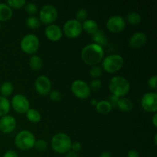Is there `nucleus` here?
<instances>
[{
	"mask_svg": "<svg viewBox=\"0 0 157 157\" xmlns=\"http://www.w3.org/2000/svg\"><path fill=\"white\" fill-rule=\"evenodd\" d=\"M20 46L23 52L32 55L35 54L39 48V39L37 35L34 34H28L21 38Z\"/></svg>",
	"mask_w": 157,
	"mask_h": 157,
	"instance_id": "nucleus-6",
	"label": "nucleus"
},
{
	"mask_svg": "<svg viewBox=\"0 0 157 157\" xmlns=\"http://www.w3.org/2000/svg\"><path fill=\"white\" fill-rule=\"evenodd\" d=\"M0 29H1V23H0Z\"/></svg>",
	"mask_w": 157,
	"mask_h": 157,
	"instance_id": "nucleus-45",
	"label": "nucleus"
},
{
	"mask_svg": "<svg viewBox=\"0 0 157 157\" xmlns=\"http://www.w3.org/2000/svg\"><path fill=\"white\" fill-rule=\"evenodd\" d=\"M25 10L29 15H35L38 12V6L35 3L29 2L25 5Z\"/></svg>",
	"mask_w": 157,
	"mask_h": 157,
	"instance_id": "nucleus-30",
	"label": "nucleus"
},
{
	"mask_svg": "<svg viewBox=\"0 0 157 157\" xmlns=\"http://www.w3.org/2000/svg\"><path fill=\"white\" fill-rule=\"evenodd\" d=\"M82 24L75 18L67 20L64 25L63 32L69 38H75L81 35L82 32Z\"/></svg>",
	"mask_w": 157,
	"mask_h": 157,
	"instance_id": "nucleus-8",
	"label": "nucleus"
},
{
	"mask_svg": "<svg viewBox=\"0 0 157 157\" xmlns=\"http://www.w3.org/2000/svg\"><path fill=\"white\" fill-rule=\"evenodd\" d=\"M26 4L25 0H8L7 5L12 9H20Z\"/></svg>",
	"mask_w": 157,
	"mask_h": 157,
	"instance_id": "nucleus-28",
	"label": "nucleus"
},
{
	"mask_svg": "<svg viewBox=\"0 0 157 157\" xmlns=\"http://www.w3.org/2000/svg\"><path fill=\"white\" fill-rule=\"evenodd\" d=\"M71 144V137L64 133H56L51 141V145L53 150L61 154L67 153L70 151Z\"/></svg>",
	"mask_w": 157,
	"mask_h": 157,
	"instance_id": "nucleus-3",
	"label": "nucleus"
},
{
	"mask_svg": "<svg viewBox=\"0 0 157 157\" xmlns=\"http://www.w3.org/2000/svg\"><path fill=\"white\" fill-rule=\"evenodd\" d=\"M107 29L113 33H119L126 27V21L121 15H113L110 17L106 23Z\"/></svg>",
	"mask_w": 157,
	"mask_h": 157,
	"instance_id": "nucleus-11",
	"label": "nucleus"
},
{
	"mask_svg": "<svg viewBox=\"0 0 157 157\" xmlns=\"http://www.w3.org/2000/svg\"><path fill=\"white\" fill-rule=\"evenodd\" d=\"M16 127V120L12 115H6L0 119V130L4 133H10Z\"/></svg>",
	"mask_w": 157,
	"mask_h": 157,
	"instance_id": "nucleus-14",
	"label": "nucleus"
},
{
	"mask_svg": "<svg viewBox=\"0 0 157 157\" xmlns=\"http://www.w3.org/2000/svg\"><path fill=\"white\" fill-rule=\"evenodd\" d=\"M127 21L130 24L136 25L141 21V15L136 12H130L127 15Z\"/></svg>",
	"mask_w": 157,
	"mask_h": 157,
	"instance_id": "nucleus-26",
	"label": "nucleus"
},
{
	"mask_svg": "<svg viewBox=\"0 0 157 157\" xmlns=\"http://www.w3.org/2000/svg\"><path fill=\"white\" fill-rule=\"evenodd\" d=\"M109 88L114 96L124 97L129 93L130 89V82L122 76H114L110 80Z\"/></svg>",
	"mask_w": 157,
	"mask_h": 157,
	"instance_id": "nucleus-2",
	"label": "nucleus"
},
{
	"mask_svg": "<svg viewBox=\"0 0 157 157\" xmlns=\"http://www.w3.org/2000/svg\"><path fill=\"white\" fill-rule=\"evenodd\" d=\"M81 55L84 63L94 66L102 61L104 52L101 46L95 43H92V44H87L82 49Z\"/></svg>",
	"mask_w": 157,
	"mask_h": 157,
	"instance_id": "nucleus-1",
	"label": "nucleus"
},
{
	"mask_svg": "<svg viewBox=\"0 0 157 157\" xmlns=\"http://www.w3.org/2000/svg\"><path fill=\"white\" fill-rule=\"evenodd\" d=\"M148 85L150 86V88L156 90L157 87V77L156 75L150 77L148 79Z\"/></svg>",
	"mask_w": 157,
	"mask_h": 157,
	"instance_id": "nucleus-35",
	"label": "nucleus"
},
{
	"mask_svg": "<svg viewBox=\"0 0 157 157\" xmlns=\"http://www.w3.org/2000/svg\"><path fill=\"white\" fill-rule=\"evenodd\" d=\"M72 93L79 99H86L90 94V89L86 82L81 80H75L71 86Z\"/></svg>",
	"mask_w": 157,
	"mask_h": 157,
	"instance_id": "nucleus-9",
	"label": "nucleus"
},
{
	"mask_svg": "<svg viewBox=\"0 0 157 157\" xmlns=\"http://www.w3.org/2000/svg\"><path fill=\"white\" fill-rule=\"evenodd\" d=\"M156 118H157V113H154V115L153 116V119H152V121H153V125H154L155 127H157Z\"/></svg>",
	"mask_w": 157,
	"mask_h": 157,
	"instance_id": "nucleus-41",
	"label": "nucleus"
},
{
	"mask_svg": "<svg viewBox=\"0 0 157 157\" xmlns=\"http://www.w3.org/2000/svg\"><path fill=\"white\" fill-rule=\"evenodd\" d=\"M3 157H18V154L14 150H8L4 153Z\"/></svg>",
	"mask_w": 157,
	"mask_h": 157,
	"instance_id": "nucleus-38",
	"label": "nucleus"
},
{
	"mask_svg": "<svg viewBox=\"0 0 157 157\" xmlns=\"http://www.w3.org/2000/svg\"><path fill=\"white\" fill-rule=\"evenodd\" d=\"M141 105L144 110L150 113H156L157 94L155 92H149L143 96Z\"/></svg>",
	"mask_w": 157,
	"mask_h": 157,
	"instance_id": "nucleus-10",
	"label": "nucleus"
},
{
	"mask_svg": "<svg viewBox=\"0 0 157 157\" xmlns=\"http://www.w3.org/2000/svg\"><path fill=\"white\" fill-rule=\"evenodd\" d=\"M89 87L94 90H99L102 87V82H101V80L94 79L90 82Z\"/></svg>",
	"mask_w": 157,
	"mask_h": 157,
	"instance_id": "nucleus-34",
	"label": "nucleus"
},
{
	"mask_svg": "<svg viewBox=\"0 0 157 157\" xmlns=\"http://www.w3.org/2000/svg\"><path fill=\"white\" fill-rule=\"evenodd\" d=\"M92 39L94 41L95 44L101 46L102 48L103 46L107 45V42H108L105 32L103 30H100V29H98L94 35H92Z\"/></svg>",
	"mask_w": 157,
	"mask_h": 157,
	"instance_id": "nucleus-17",
	"label": "nucleus"
},
{
	"mask_svg": "<svg viewBox=\"0 0 157 157\" xmlns=\"http://www.w3.org/2000/svg\"><path fill=\"white\" fill-rule=\"evenodd\" d=\"M44 34L47 38L53 41H58L62 37V30L58 25L55 24L48 25L45 28Z\"/></svg>",
	"mask_w": 157,
	"mask_h": 157,
	"instance_id": "nucleus-15",
	"label": "nucleus"
},
{
	"mask_svg": "<svg viewBox=\"0 0 157 157\" xmlns=\"http://www.w3.org/2000/svg\"><path fill=\"white\" fill-rule=\"evenodd\" d=\"M156 137H157V135L156 134V135H155V137H154V143H155V144H157V142H156Z\"/></svg>",
	"mask_w": 157,
	"mask_h": 157,
	"instance_id": "nucleus-44",
	"label": "nucleus"
},
{
	"mask_svg": "<svg viewBox=\"0 0 157 157\" xmlns=\"http://www.w3.org/2000/svg\"><path fill=\"white\" fill-rule=\"evenodd\" d=\"M49 98L52 101H55V102H58V101H60L62 98V94H61V92L58 91L57 90H51L49 92Z\"/></svg>",
	"mask_w": 157,
	"mask_h": 157,
	"instance_id": "nucleus-33",
	"label": "nucleus"
},
{
	"mask_svg": "<svg viewBox=\"0 0 157 157\" xmlns=\"http://www.w3.org/2000/svg\"><path fill=\"white\" fill-rule=\"evenodd\" d=\"M90 104H91V105L95 106V107H96L97 104H98V101H97L95 99H93L91 100V101H90Z\"/></svg>",
	"mask_w": 157,
	"mask_h": 157,
	"instance_id": "nucleus-43",
	"label": "nucleus"
},
{
	"mask_svg": "<svg viewBox=\"0 0 157 157\" xmlns=\"http://www.w3.org/2000/svg\"><path fill=\"white\" fill-rule=\"evenodd\" d=\"M10 110V103L6 98L0 96V117L6 116Z\"/></svg>",
	"mask_w": 157,
	"mask_h": 157,
	"instance_id": "nucleus-22",
	"label": "nucleus"
},
{
	"mask_svg": "<svg viewBox=\"0 0 157 157\" xmlns=\"http://www.w3.org/2000/svg\"><path fill=\"white\" fill-rule=\"evenodd\" d=\"M26 117L28 120L32 123H38L41 121V113L36 109L29 108V110L26 112Z\"/></svg>",
	"mask_w": 157,
	"mask_h": 157,
	"instance_id": "nucleus-23",
	"label": "nucleus"
},
{
	"mask_svg": "<svg viewBox=\"0 0 157 157\" xmlns=\"http://www.w3.org/2000/svg\"><path fill=\"white\" fill-rule=\"evenodd\" d=\"M29 65L33 70H40L43 65L42 59L38 55H32L29 60Z\"/></svg>",
	"mask_w": 157,
	"mask_h": 157,
	"instance_id": "nucleus-25",
	"label": "nucleus"
},
{
	"mask_svg": "<svg viewBox=\"0 0 157 157\" xmlns=\"http://www.w3.org/2000/svg\"><path fill=\"white\" fill-rule=\"evenodd\" d=\"M26 25L30 29H38L41 25V21L38 17L35 16V15H31L26 19Z\"/></svg>",
	"mask_w": 157,
	"mask_h": 157,
	"instance_id": "nucleus-27",
	"label": "nucleus"
},
{
	"mask_svg": "<svg viewBox=\"0 0 157 157\" xmlns=\"http://www.w3.org/2000/svg\"><path fill=\"white\" fill-rule=\"evenodd\" d=\"M39 17L40 21L45 25H51L58 18V11L53 5L46 4L41 9Z\"/></svg>",
	"mask_w": 157,
	"mask_h": 157,
	"instance_id": "nucleus-7",
	"label": "nucleus"
},
{
	"mask_svg": "<svg viewBox=\"0 0 157 157\" xmlns=\"http://www.w3.org/2000/svg\"><path fill=\"white\" fill-rule=\"evenodd\" d=\"M88 14H87V10L85 9H80L79 10L77 11L76 15H75V19L78 21H84L87 19Z\"/></svg>",
	"mask_w": 157,
	"mask_h": 157,
	"instance_id": "nucleus-29",
	"label": "nucleus"
},
{
	"mask_svg": "<svg viewBox=\"0 0 157 157\" xmlns=\"http://www.w3.org/2000/svg\"><path fill=\"white\" fill-rule=\"evenodd\" d=\"M89 73H90V76L93 77L94 78H95V79H96L97 78H99V77L102 75L103 71L100 66L94 65V66H92L91 68L90 69V71H89Z\"/></svg>",
	"mask_w": 157,
	"mask_h": 157,
	"instance_id": "nucleus-32",
	"label": "nucleus"
},
{
	"mask_svg": "<svg viewBox=\"0 0 157 157\" xmlns=\"http://www.w3.org/2000/svg\"><path fill=\"white\" fill-rule=\"evenodd\" d=\"M71 151L73 152H75V153H77V152L80 151L81 149V143L79 142H74L71 144Z\"/></svg>",
	"mask_w": 157,
	"mask_h": 157,
	"instance_id": "nucleus-37",
	"label": "nucleus"
},
{
	"mask_svg": "<svg viewBox=\"0 0 157 157\" xmlns=\"http://www.w3.org/2000/svg\"><path fill=\"white\" fill-rule=\"evenodd\" d=\"M35 149H36L38 151H44V150L47 149L48 144L46 143V141L43 139H38L37 140H35V146H34Z\"/></svg>",
	"mask_w": 157,
	"mask_h": 157,
	"instance_id": "nucleus-31",
	"label": "nucleus"
},
{
	"mask_svg": "<svg viewBox=\"0 0 157 157\" xmlns=\"http://www.w3.org/2000/svg\"><path fill=\"white\" fill-rule=\"evenodd\" d=\"M12 9L5 3H0V21H8L12 16Z\"/></svg>",
	"mask_w": 157,
	"mask_h": 157,
	"instance_id": "nucleus-20",
	"label": "nucleus"
},
{
	"mask_svg": "<svg viewBox=\"0 0 157 157\" xmlns=\"http://www.w3.org/2000/svg\"><path fill=\"white\" fill-rule=\"evenodd\" d=\"M124 64V58L117 54H113L106 57L102 61V67L109 73H114L119 71Z\"/></svg>",
	"mask_w": 157,
	"mask_h": 157,
	"instance_id": "nucleus-5",
	"label": "nucleus"
},
{
	"mask_svg": "<svg viewBox=\"0 0 157 157\" xmlns=\"http://www.w3.org/2000/svg\"><path fill=\"white\" fill-rule=\"evenodd\" d=\"M14 90V86L9 81H5L4 83H2L0 87V93H1V96L6 98V97H9L13 93Z\"/></svg>",
	"mask_w": 157,
	"mask_h": 157,
	"instance_id": "nucleus-21",
	"label": "nucleus"
},
{
	"mask_svg": "<svg viewBox=\"0 0 157 157\" xmlns=\"http://www.w3.org/2000/svg\"><path fill=\"white\" fill-rule=\"evenodd\" d=\"M12 106L17 113H25L30 108V103L25 96L18 94L12 98Z\"/></svg>",
	"mask_w": 157,
	"mask_h": 157,
	"instance_id": "nucleus-12",
	"label": "nucleus"
},
{
	"mask_svg": "<svg viewBox=\"0 0 157 157\" xmlns=\"http://www.w3.org/2000/svg\"><path fill=\"white\" fill-rule=\"evenodd\" d=\"M127 157H140V153L136 150H130L127 153Z\"/></svg>",
	"mask_w": 157,
	"mask_h": 157,
	"instance_id": "nucleus-39",
	"label": "nucleus"
},
{
	"mask_svg": "<svg viewBox=\"0 0 157 157\" xmlns=\"http://www.w3.org/2000/svg\"><path fill=\"white\" fill-rule=\"evenodd\" d=\"M100 157H112V156L110 152H104V153H101Z\"/></svg>",
	"mask_w": 157,
	"mask_h": 157,
	"instance_id": "nucleus-42",
	"label": "nucleus"
},
{
	"mask_svg": "<svg viewBox=\"0 0 157 157\" xmlns=\"http://www.w3.org/2000/svg\"><path fill=\"white\" fill-rule=\"evenodd\" d=\"M96 109L99 113L106 114V113H110L113 108L107 101H101L97 104Z\"/></svg>",
	"mask_w": 157,
	"mask_h": 157,
	"instance_id": "nucleus-24",
	"label": "nucleus"
},
{
	"mask_svg": "<svg viewBox=\"0 0 157 157\" xmlns=\"http://www.w3.org/2000/svg\"><path fill=\"white\" fill-rule=\"evenodd\" d=\"M118 101H119V98L112 94L109 97L108 101H108L109 104L111 105L112 108H115V107H117V105Z\"/></svg>",
	"mask_w": 157,
	"mask_h": 157,
	"instance_id": "nucleus-36",
	"label": "nucleus"
},
{
	"mask_svg": "<svg viewBox=\"0 0 157 157\" xmlns=\"http://www.w3.org/2000/svg\"><path fill=\"white\" fill-rule=\"evenodd\" d=\"M35 136L29 130H21L15 138V144L19 150H28L33 148L35 143Z\"/></svg>",
	"mask_w": 157,
	"mask_h": 157,
	"instance_id": "nucleus-4",
	"label": "nucleus"
},
{
	"mask_svg": "<svg viewBox=\"0 0 157 157\" xmlns=\"http://www.w3.org/2000/svg\"><path fill=\"white\" fill-rule=\"evenodd\" d=\"M82 29H84L87 33L90 35H94L98 30V25L94 20L86 19L82 24Z\"/></svg>",
	"mask_w": 157,
	"mask_h": 157,
	"instance_id": "nucleus-18",
	"label": "nucleus"
},
{
	"mask_svg": "<svg viewBox=\"0 0 157 157\" xmlns=\"http://www.w3.org/2000/svg\"><path fill=\"white\" fill-rule=\"evenodd\" d=\"M65 157H78V153H75V152L73 151H68L67 153H66Z\"/></svg>",
	"mask_w": 157,
	"mask_h": 157,
	"instance_id": "nucleus-40",
	"label": "nucleus"
},
{
	"mask_svg": "<svg viewBox=\"0 0 157 157\" xmlns=\"http://www.w3.org/2000/svg\"><path fill=\"white\" fill-rule=\"evenodd\" d=\"M35 90L39 94L46 95L51 91L52 84L48 77L44 76V75H41L35 80Z\"/></svg>",
	"mask_w": 157,
	"mask_h": 157,
	"instance_id": "nucleus-13",
	"label": "nucleus"
},
{
	"mask_svg": "<svg viewBox=\"0 0 157 157\" xmlns=\"http://www.w3.org/2000/svg\"><path fill=\"white\" fill-rule=\"evenodd\" d=\"M147 35L144 32H138L131 35L129 39V44L133 48H139L143 47L147 43Z\"/></svg>",
	"mask_w": 157,
	"mask_h": 157,
	"instance_id": "nucleus-16",
	"label": "nucleus"
},
{
	"mask_svg": "<svg viewBox=\"0 0 157 157\" xmlns=\"http://www.w3.org/2000/svg\"><path fill=\"white\" fill-rule=\"evenodd\" d=\"M117 107L123 112H130L133 108V103L128 98H119Z\"/></svg>",
	"mask_w": 157,
	"mask_h": 157,
	"instance_id": "nucleus-19",
	"label": "nucleus"
}]
</instances>
